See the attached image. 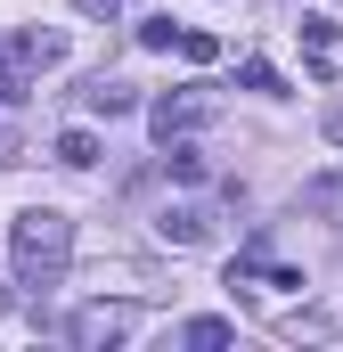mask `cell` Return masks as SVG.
Instances as JSON below:
<instances>
[{"label":"cell","instance_id":"cell-1","mask_svg":"<svg viewBox=\"0 0 343 352\" xmlns=\"http://www.w3.org/2000/svg\"><path fill=\"white\" fill-rule=\"evenodd\" d=\"M8 263H16V287H66V263H74V221L58 205H25L8 221Z\"/></svg>","mask_w":343,"mask_h":352},{"label":"cell","instance_id":"cell-2","mask_svg":"<svg viewBox=\"0 0 343 352\" xmlns=\"http://www.w3.org/2000/svg\"><path fill=\"white\" fill-rule=\"evenodd\" d=\"M204 123H213V90H204V82H180V90H164V98L147 107V131H156V140L204 131Z\"/></svg>","mask_w":343,"mask_h":352},{"label":"cell","instance_id":"cell-3","mask_svg":"<svg viewBox=\"0 0 343 352\" xmlns=\"http://www.w3.org/2000/svg\"><path fill=\"white\" fill-rule=\"evenodd\" d=\"M131 328H139V311H131V303H82V311L66 320V336H74L82 352H106V344H123Z\"/></svg>","mask_w":343,"mask_h":352},{"label":"cell","instance_id":"cell-4","mask_svg":"<svg viewBox=\"0 0 343 352\" xmlns=\"http://www.w3.org/2000/svg\"><path fill=\"white\" fill-rule=\"evenodd\" d=\"M156 238H164V246H204V238H213V213H204V205H164V213H156Z\"/></svg>","mask_w":343,"mask_h":352},{"label":"cell","instance_id":"cell-5","mask_svg":"<svg viewBox=\"0 0 343 352\" xmlns=\"http://www.w3.org/2000/svg\"><path fill=\"white\" fill-rule=\"evenodd\" d=\"M164 173H172V180H213V156L196 148V131H180V140H164Z\"/></svg>","mask_w":343,"mask_h":352},{"label":"cell","instance_id":"cell-6","mask_svg":"<svg viewBox=\"0 0 343 352\" xmlns=\"http://www.w3.org/2000/svg\"><path fill=\"white\" fill-rule=\"evenodd\" d=\"M33 74H41V66H33V58H25V41L8 33V41H0V98H25Z\"/></svg>","mask_w":343,"mask_h":352},{"label":"cell","instance_id":"cell-7","mask_svg":"<svg viewBox=\"0 0 343 352\" xmlns=\"http://www.w3.org/2000/svg\"><path fill=\"white\" fill-rule=\"evenodd\" d=\"M303 213L343 221V173H311V180H303Z\"/></svg>","mask_w":343,"mask_h":352},{"label":"cell","instance_id":"cell-8","mask_svg":"<svg viewBox=\"0 0 343 352\" xmlns=\"http://www.w3.org/2000/svg\"><path fill=\"white\" fill-rule=\"evenodd\" d=\"M131 107H139V90H131V82H115V74L90 82V115H131Z\"/></svg>","mask_w":343,"mask_h":352},{"label":"cell","instance_id":"cell-9","mask_svg":"<svg viewBox=\"0 0 343 352\" xmlns=\"http://www.w3.org/2000/svg\"><path fill=\"white\" fill-rule=\"evenodd\" d=\"M58 164L90 173V164H98V131H58Z\"/></svg>","mask_w":343,"mask_h":352},{"label":"cell","instance_id":"cell-10","mask_svg":"<svg viewBox=\"0 0 343 352\" xmlns=\"http://www.w3.org/2000/svg\"><path fill=\"white\" fill-rule=\"evenodd\" d=\"M180 336H188V344H196V352H213V344H229V336H237V328H229V320H188V328H180Z\"/></svg>","mask_w":343,"mask_h":352},{"label":"cell","instance_id":"cell-11","mask_svg":"<svg viewBox=\"0 0 343 352\" xmlns=\"http://www.w3.org/2000/svg\"><path fill=\"white\" fill-rule=\"evenodd\" d=\"M180 33H188V25H172V16H147V25H139V50H180Z\"/></svg>","mask_w":343,"mask_h":352},{"label":"cell","instance_id":"cell-12","mask_svg":"<svg viewBox=\"0 0 343 352\" xmlns=\"http://www.w3.org/2000/svg\"><path fill=\"white\" fill-rule=\"evenodd\" d=\"M237 82L261 90V98H278V66H270V58H246V66H237Z\"/></svg>","mask_w":343,"mask_h":352},{"label":"cell","instance_id":"cell-13","mask_svg":"<svg viewBox=\"0 0 343 352\" xmlns=\"http://www.w3.org/2000/svg\"><path fill=\"white\" fill-rule=\"evenodd\" d=\"M294 33H303V50H335V16H303Z\"/></svg>","mask_w":343,"mask_h":352},{"label":"cell","instance_id":"cell-14","mask_svg":"<svg viewBox=\"0 0 343 352\" xmlns=\"http://www.w3.org/2000/svg\"><path fill=\"white\" fill-rule=\"evenodd\" d=\"M180 58H188V66H213L221 41H213V33H180Z\"/></svg>","mask_w":343,"mask_h":352},{"label":"cell","instance_id":"cell-15","mask_svg":"<svg viewBox=\"0 0 343 352\" xmlns=\"http://www.w3.org/2000/svg\"><path fill=\"white\" fill-rule=\"evenodd\" d=\"M74 8H82V16H98V25H115V16H123V0H74Z\"/></svg>","mask_w":343,"mask_h":352},{"label":"cell","instance_id":"cell-16","mask_svg":"<svg viewBox=\"0 0 343 352\" xmlns=\"http://www.w3.org/2000/svg\"><path fill=\"white\" fill-rule=\"evenodd\" d=\"M327 140H343V107H335V115H327Z\"/></svg>","mask_w":343,"mask_h":352}]
</instances>
